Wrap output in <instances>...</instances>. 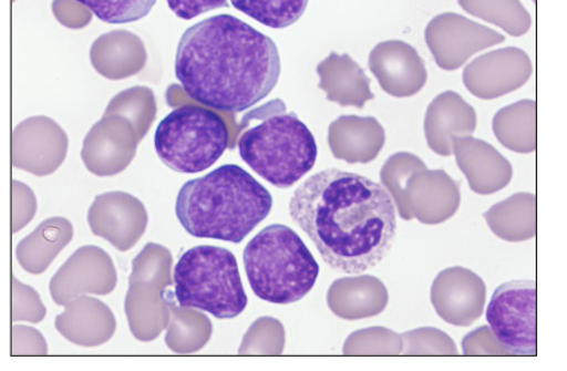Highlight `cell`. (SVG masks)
I'll return each mask as SVG.
<instances>
[{"instance_id": "e0dca14e", "label": "cell", "mask_w": 567, "mask_h": 371, "mask_svg": "<svg viewBox=\"0 0 567 371\" xmlns=\"http://www.w3.org/2000/svg\"><path fill=\"white\" fill-rule=\"evenodd\" d=\"M231 4L272 30H284L302 18L308 0H231Z\"/></svg>"}, {"instance_id": "30bf717a", "label": "cell", "mask_w": 567, "mask_h": 371, "mask_svg": "<svg viewBox=\"0 0 567 371\" xmlns=\"http://www.w3.org/2000/svg\"><path fill=\"white\" fill-rule=\"evenodd\" d=\"M505 37L456 13L436 18L429 28V44L439 65L458 69L471 55L503 44Z\"/></svg>"}, {"instance_id": "d6986e66", "label": "cell", "mask_w": 567, "mask_h": 371, "mask_svg": "<svg viewBox=\"0 0 567 371\" xmlns=\"http://www.w3.org/2000/svg\"><path fill=\"white\" fill-rule=\"evenodd\" d=\"M166 2L177 18L186 21L194 20L210 10L229 7L228 0H166Z\"/></svg>"}, {"instance_id": "8992f818", "label": "cell", "mask_w": 567, "mask_h": 371, "mask_svg": "<svg viewBox=\"0 0 567 371\" xmlns=\"http://www.w3.org/2000/svg\"><path fill=\"white\" fill-rule=\"evenodd\" d=\"M175 295L182 308L204 310L220 320L235 319L248 306L236 256L216 246L184 253L174 270Z\"/></svg>"}, {"instance_id": "52a82bcc", "label": "cell", "mask_w": 567, "mask_h": 371, "mask_svg": "<svg viewBox=\"0 0 567 371\" xmlns=\"http://www.w3.org/2000/svg\"><path fill=\"white\" fill-rule=\"evenodd\" d=\"M229 127L218 113L183 105L159 123L154 147L162 163L178 174H200L228 150Z\"/></svg>"}, {"instance_id": "9c48e42d", "label": "cell", "mask_w": 567, "mask_h": 371, "mask_svg": "<svg viewBox=\"0 0 567 371\" xmlns=\"http://www.w3.org/2000/svg\"><path fill=\"white\" fill-rule=\"evenodd\" d=\"M533 75L527 52L506 48L478 56L464 70V83L475 96L491 100L513 93Z\"/></svg>"}, {"instance_id": "7a4b0ae2", "label": "cell", "mask_w": 567, "mask_h": 371, "mask_svg": "<svg viewBox=\"0 0 567 371\" xmlns=\"http://www.w3.org/2000/svg\"><path fill=\"white\" fill-rule=\"evenodd\" d=\"M175 73L196 103L221 112H243L275 90L280 59L271 38L223 13L184 32Z\"/></svg>"}, {"instance_id": "2e32d148", "label": "cell", "mask_w": 567, "mask_h": 371, "mask_svg": "<svg viewBox=\"0 0 567 371\" xmlns=\"http://www.w3.org/2000/svg\"><path fill=\"white\" fill-rule=\"evenodd\" d=\"M472 16L498 25L512 37L526 35L532 28L530 13L519 0H460Z\"/></svg>"}, {"instance_id": "5b68a950", "label": "cell", "mask_w": 567, "mask_h": 371, "mask_svg": "<svg viewBox=\"0 0 567 371\" xmlns=\"http://www.w3.org/2000/svg\"><path fill=\"white\" fill-rule=\"evenodd\" d=\"M239 156L279 189L301 181L318 159V145L308 126L293 113H276L250 127L238 141Z\"/></svg>"}, {"instance_id": "ac0fdd59", "label": "cell", "mask_w": 567, "mask_h": 371, "mask_svg": "<svg viewBox=\"0 0 567 371\" xmlns=\"http://www.w3.org/2000/svg\"><path fill=\"white\" fill-rule=\"evenodd\" d=\"M94 16L111 24L131 23L148 16L157 0H76Z\"/></svg>"}, {"instance_id": "8fae6325", "label": "cell", "mask_w": 567, "mask_h": 371, "mask_svg": "<svg viewBox=\"0 0 567 371\" xmlns=\"http://www.w3.org/2000/svg\"><path fill=\"white\" fill-rule=\"evenodd\" d=\"M432 297L436 311L444 320L470 326L484 311L486 285L471 270L450 268L437 277Z\"/></svg>"}, {"instance_id": "5bb4252c", "label": "cell", "mask_w": 567, "mask_h": 371, "mask_svg": "<svg viewBox=\"0 0 567 371\" xmlns=\"http://www.w3.org/2000/svg\"><path fill=\"white\" fill-rule=\"evenodd\" d=\"M430 112L434 148L442 155H450L453 136L470 135L475 131L476 113L457 93L446 92L439 96Z\"/></svg>"}, {"instance_id": "ba28073f", "label": "cell", "mask_w": 567, "mask_h": 371, "mask_svg": "<svg viewBox=\"0 0 567 371\" xmlns=\"http://www.w3.org/2000/svg\"><path fill=\"white\" fill-rule=\"evenodd\" d=\"M493 334L512 354L535 355L537 347L536 284L514 280L495 290L486 311Z\"/></svg>"}, {"instance_id": "4fadbf2b", "label": "cell", "mask_w": 567, "mask_h": 371, "mask_svg": "<svg viewBox=\"0 0 567 371\" xmlns=\"http://www.w3.org/2000/svg\"><path fill=\"white\" fill-rule=\"evenodd\" d=\"M494 235L518 243L536 235V196L532 193H517L503 203L496 204L485 214Z\"/></svg>"}, {"instance_id": "6da1fadb", "label": "cell", "mask_w": 567, "mask_h": 371, "mask_svg": "<svg viewBox=\"0 0 567 371\" xmlns=\"http://www.w3.org/2000/svg\"><path fill=\"white\" fill-rule=\"evenodd\" d=\"M289 210L323 262L339 272L363 274L393 247V198L368 177L338 168L320 171L296 189Z\"/></svg>"}, {"instance_id": "7c38bea8", "label": "cell", "mask_w": 567, "mask_h": 371, "mask_svg": "<svg viewBox=\"0 0 567 371\" xmlns=\"http://www.w3.org/2000/svg\"><path fill=\"white\" fill-rule=\"evenodd\" d=\"M457 162L470 179L471 188L480 195H489L507 187L514 168L504 156L485 141L456 138Z\"/></svg>"}, {"instance_id": "277c9868", "label": "cell", "mask_w": 567, "mask_h": 371, "mask_svg": "<svg viewBox=\"0 0 567 371\" xmlns=\"http://www.w3.org/2000/svg\"><path fill=\"white\" fill-rule=\"evenodd\" d=\"M244 264L255 296L274 305L301 301L320 275V266L302 238L280 224L262 228L248 243Z\"/></svg>"}, {"instance_id": "9a60e30c", "label": "cell", "mask_w": 567, "mask_h": 371, "mask_svg": "<svg viewBox=\"0 0 567 371\" xmlns=\"http://www.w3.org/2000/svg\"><path fill=\"white\" fill-rule=\"evenodd\" d=\"M493 132L501 144L513 152L529 154L536 150V103L520 100L496 112Z\"/></svg>"}, {"instance_id": "3957f363", "label": "cell", "mask_w": 567, "mask_h": 371, "mask_svg": "<svg viewBox=\"0 0 567 371\" xmlns=\"http://www.w3.org/2000/svg\"><path fill=\"white\" fill-rule=\"evenodd\" d=\"M274 197L238 165L226 164L183 184L176 216L195 238L243 243L271 213Z\"/></svg>"}, {"instance_id": "ffe728a7", "label": "cell", "mask_w": 567, "mask_h": 371, "mask_svg": "<svg viewBox=\"0 0 567 371\" xmlns=\"http://www.w3.org/2000/svg\"><path fill=\"white\" fill-rule=\"evenodd\" d=\"M533 2L535 3V2H536V0H533Z\"/></svg>"}]
</instances>
